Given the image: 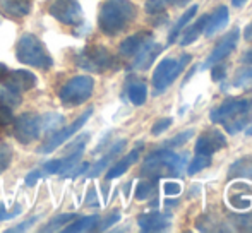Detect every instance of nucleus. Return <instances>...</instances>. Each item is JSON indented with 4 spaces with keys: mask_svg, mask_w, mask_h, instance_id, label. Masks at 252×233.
Returning <instances> with one entry per match:
<instances>
[{
    "mask_svg": "<svg viewBox=\"0 0 252 233\" xmlns=\"http://www.w3.org/2000/svg\"><path fill=\"white\" fill-rule=\"evenodd\" d=\"M136 5L130 0H106L98 16V26L101 33L115 36L122 33L136 19Z\"/></svg>",
    "mask_w": 252,
    "mask_h": 233,
    "instance_id": "obj_1",
    "label": "nucleus"
},
{
    "mask_svg": "<svg viewBox=\"0 0 252 233\" xmlns=\"http://www.w3.org/2000/svg\"><path fill=\"white\" fill-rule=\"evenodd\" d=\"M251 108L252 101L247 98H232L211 110L209 120L213 123H223L228 134H237L239 130L246 129Z\"/></svg>",
    "mask_w": 252,
    "mask_h": 233,
    "instance_id": "obj_2",
    "label": "nucleus"
},
{
    "mask_svg": "<svg viewBox=\"0 0 252 233\" xmlns=\"http://www.w3.org/2000/svg\"><path fill=\"white\" fill-rule=\"evenodd\" d=\"M186 154H177L170 151V147L158 149L146 156L143 165V175L150 176L151 180L165 178V176H180L186 168Z\"/></svg>",
    "mask_w": 252,
    "mask_h": 233,
    "instance_id": "obj_3",
    "label": "nucleus"
},
{
    "mask_svg": "<svg viewBox=\"0 0 252 233\" xmlns=\"http://www.w3.org/2000/svg\"><path fill=\"white\" fill-rule=\"evenodd\" d=\"M16 57L19 62L36 69L47 70L53 65V58L45 48L43 41L33 33H26L19 38L16 45Z\"/></svg>",
    "mask_w": 252,
    "mask_h": 233,
    "instance_id": "obj_4",
    "label": "nucleus"
},
{
    "mask_svg": "<svg viewBox=\"0 0 252 233\" xmlns=\"http://www.w3.org/2000/svg\"><path fill=\"white\" fill-rule=\"evenodd\" d=\"M94 91V79L91 76H77L67 81L59 93V98L63 107L74 108L83 105L91 98Z\"/></svg>",
    "mask_w": 252,
    "mask_h": 233,
    "instance_id": "obj_5",
    "label": "nucleus"
},
{
    "mask_svg": "<svg viewBox=\"0 0 252 233\" xmlns=\"http://www.w3.org/2000/svg\"><path fill=\"white\" fill-rule=\"evenodd\" d=\"M190 60H192V55L189 54L180 55V58H163L153 74V87H155L156 94L163 93L182 74V70L186 69Z\"/></svg>",
    "mask_w": 252,
    "mask_h": 233,
    "instance_id": "obj_6",
    "label": "nucleus"
},
{
    "mask_svg": "<svg viewBox=\"0 0 252 233\" xmlns=\"http://www.w3.org/2000/svg\"><path fill=\"white\" fill-rule=\"evenodd\" d=\"M76 63L86 72L101 74L113 67V55L103 45H90L77 54Z\"/></svg>",
    "mask_w": 252,
    "mask_h": 233,
    "instance_id": "obj_7",
    "label": "nucleus"
},
{
    "mask_svg": "<svg viewBox=\"0 0 252 233\" xmlns=\"http://www.w3.org/2000/svg\"><path fill=\"white\" fill-rule=\"evenodd\" d=\"M50 16L65 26H81L84 23V14L77 0H55L48 9Z\"/></svg>",
    "mask_w": 252,
    "mask_h": 233,
    "instance_id": "obj_8",
    "label": "nucleus"
},
{
    "mask_svg": "<svg viewBox=\"0 0 252 233\" xmlns=\"http://www.w3.org/2000/svg\"><path fill=\"white\" fill-rule=\"evenodd\" d=\"M14 136L21 144H30L41 136V115L23 114L14 118Z\"/></svg>",
    "mask_w": 252,
    "mask_h": 233,
    "instance_id": "obj_9",
    "label": "nucleus"
},
{
    "mask_svg": "<svg viewBox=\"0 0 252 233\" xmlns=\"http://www.w3.org/2000/svg\"><path fill=\"white\" fill-rule=\"evenodd\" d=\"M93 115V108H88L86 112H84L83 115L79 116L77 120H74L72 123H70L69 127H63V129H60V130H57L55 134L50 137V139L47 141V143L43 144V146L38 149V153L40 154H48V153H52V151H55L59 146H62L63 143H65L69 137H72L74 134L77 132V130L81 129V127L84 125V123L90 120V116Z\"/></svg>",
    "mask_w": 252,
    "mask_h": 233,
    "instance_id": "obj_10",
    "label": "nucleus"
},
{
    "mask_svg": "<svg viewBox=\"0 0 252 233\" xmlns=\"http://www.w3.org/2000/svg\"><path fill=\"white\" fill-rule=\"evenodd\" d=\"M239 38H240L239 28H235V29H232L230 33H226L225 36L221 38V41H220V43L215 47V50H213L211 54L208 55L206 62L202 63V65L197 67V69L204 70V69H209V67H213L215 63L223 62V60H225L233 50H235L237 43H239Z\"/></svg>",
    "mask_w": 252,
    "mask_h": 233,
    "instance_id": "obj_11",
    "label": "nucleus"
},
{
    "mask_svg": "<svg viewBox=\"0 0 252 233\" xmlns=\"http://www.w3.org/2000/svg\"><path fill=\"white\" fill-rule=\"evenodd\" d=\"M226 146V137L223 136L220 130L211 129L206 130L199 136L196 143V154H206V156H211V154L218 153L220 149Z\"/></svg>",
    "mask_w": 252,
    "mask_h": 233,
    "instance_id": "obj_12",
    "label": "nucleus"
},
{
    "mask_svg": "<svg viewBox=\"0 0 252 233\" xmlns=\"http://www.w3.org/2000/svg\"><path fill=\"white\" fill-rule=\"evenodd\" d=\"M36 76L31 74L30 70H12L2 77V84L10 89L17 91V93H23V91H30L36 86Z\"/></svg>",
    "mask_w": 252,
    "mask_h": 233,
    "instance_id": "obj_13",
    "label": "nucleus"
},
{
    "mask_svg": "<svg viewBox=\"0 0 252 233\" xmlns=\"http://www.w3.org/2000/svg\"><path fill=\"white\" fill-rule=\"evenodd\" d=\"M137 225L143 232H165L172 225V214L170 213H159V211H153V213L139 214L137 218Z\"/></svg>",
    "mask_w": 252,
    "mask_h": 233,
    "instance_id": "obj_14",
    "label": "nucleus"
},
{
    "mask_svg": "<svg viewBox=\"0 0 252 233\" xmlns=\"http://www.w3.org/2000/svg\"><path fill=\"white\" fill-rule=\"evenodd\" d=\"M84 147L76 149L74 153H70L65 158H59V160H50L41 167V170L45 172V175H65L69 172L74 170V167L77 165V161L81 160V154H83Z\"/></svg>",
    "mask_w": 252,
    "mask_h": 233,
    "instance_id": "obj_15",
    "label": "nucleus"
},
{
    "mask_svg": "<svg viewBox=\"0 0 252 233\" xmlns=\"http://www.w3.org/2000/svg\"><path fill=\"white\" fill-rule=\"evenodd\" d=\"M163 47L159 43H155L153 38L148 43H144V47L134 55V62H132V67L134 69H139V70H146L151 67V63L155 62V58L161 54Z\"/></svg>",
    "mask_w": 252,
    "mask_h": 233,
    "instance_id": "obj_16",
    "label": "nucleus"
},
{
    "mask_svg": "<svg viewBox=\"0 0 252 233\" xmlns=\"http://www.w3.org/2000/svg\"><path fill=\"white\" fill-rule=\"evenodd\" d=\"M230 21V12H228V7L225 5H220L211 16L208 17V23H206L204 28V33L208 38H213L218 31H221L223 28L228 24Z\"/></svg>",
    "mask_w": 252,
    "mask_h": 233,
    "instance_id": "obj_17",
    "label": "nucleus"
},
{
    "mask_svg": "<svg viewBox=\"0 0 252 233\" xmlns=\"http://www.w3.org/2000/svg\"><path fill=\"white\" fill-rule=\"evenodd\" d=\"M0 9L12 19H23L33 9V0H0Z\"/></svg>",
    "mask_w": 252,
    "mask_h": 233,
    "instance_id": "obj_18",
    "label": "nucleus"
},
{
    "mask_svg": "<svg viewBox=\"0 0 252 233\" xmlns=\"http://www.w3.org/2000/svg\"><path fill=\"white\" fill-rule=\"evenodd\" d=\"M150 40H151V34L144 33V31L132 34V36H127L126 40L120 43V55H122V57H134V55L144 47V43H148Z\"/></svg>",
    "mask_w": 252,
    "mask_h": 233,
    "instance_id": "obj_19",
    "label": "nucleus"
},
{
    "mask_svg": "<svg viewBox=\"0 0 252 233\" xmlns=\"http://www.w3.org/2000/svg\"><path fill=\"white\" fill-rule=\"evenodd\" d=\"M139 154H141V146L136 147V149H132L129 154H127V156H124L120 161H117L112 168H108V172H106V180H113V178H119V176H122L130 167H132L134 163H136L137 160H139Z\"/></svg>",
    "mask_w": 252,
    "mask_h": 233,
    "instance_id": "obj_20",
    "label": "nucleus"
},
{
    "mask_svg": "<svg viewBox=\"0 0 252 233\" xmlns=\"http://www.w3.org/2000/svg\"><path fill=\"white\" fill-rule=\"evenodd\" d=\"M126 144H127V141H124V139H122V141H117V143L113 144L112 147H110L108 153H106L105 156H103L101 160L98 161L96 165H94L93 170H91L88 175H90V176H98V175L101 174L103 170H106V168H108V165H110V161H113V160H115V158L119 156V154L124 151V147H126Z\"/></svg>",
    "mask_w": 252,
    "mask_h": 233,
    "instance_id": "obj_21",
    "label": "nucleus"
},
{
    "mask_svg": "<svg viewBox=\"0 0 252 233\" xmlns=\"http://www.w3.org/2000/svg\"><path fill=\"white\" fill-rule=\"evenodd\" d=\"M228 178H247L252 180V156H242L240 160H237L235 163L230 167Z\"/></svg>",
    "mask_w": 252,
    "mask_h": 233,
    "instance_id": "obj_22",
    "label": "nucleus"
},
{
    "mask_svg": "<svg viewBox=\"0 0 252 233\" xmlns=\"http://www.w3.org/2000/svg\"><path fill=\"white\" fill-rule=\"evenodd\" d=\"M208 17H209L208 14H204V16H202L201 19H197L192 26H189L187 29H182L184 36L180 38V41H179L180 47H187V45L194 43V41L201 36V33L204 31V28H206V23H208Z\"/></svg>",
    "mask_w": 252,
    "mask_h": 233,
    "instance_id": "obj_23",
    "label": "nucleus"
},
{
    "mask_svg": "<svg viewBox=\"0 0 252 233\" xmlns=\"http://www.w3.org/2000/svg\"><path fill=\"white\" fill-rule=\"evenodd\" d=\"M196 12H197V5H190L189 9L186 10V12L180 16V19L177 21L175 24H173V28H172V31H170V34H168V43H173V41L177 40V36H179L180 33H182V29L187 26V24L190 23V19H192L194 16H196Z\"/></svg>",
    "mask_w": 252,
    "mask_h": 233,
    "instance_id": "obj_24",
    "label": "nucleus"
},
{
    "mask_svg": "<svg viewBox=\"0 0 252 233\" xmlns=\"http://www.w3.org/2000/svg\"><path fill=\"white\" fill-rule=\"evenodd\" d=\"M98 223H100V218L94 214V216H86L81 218V220L74 221V223H69V227L63 228L65 233H76V232H91L94 228H98Z\"/></svg>",
    "mask_w": 252,
    "mask_h": 233,
    "instance_id": "obj_25",
    "label": "nucleus"
},
{
    "mask_svg": "<svg viewBox=\"0 0 252 233\" xmlns=\"http://www.w3.org/2000/svg\"><path fill=\"white\" fill-rule=\"evenodd\" d=\"M127 94H129V100L132 101V105L136 107H141V105L146 103L148 98V87L144 83H132L127 89Z\"/></svg>",
    "mask_w": 252,
    "mask_h": 233,
    "instance_id": "obj_26",
    "label": "nucleus"
},
{
    "mask_svg": "<svg viewBox=\"0 0 252 233\" xmlns=\"http://www.w3.org/2000/svg\"><path fill=\"white\" fill-rule=\"evenodd\" d=\"M23 103V98H21V93L10 89L7 86H0V105L9 108H17L19 105Z\"/></svg>",
    "mask_w": 252,
    "mask_h": 233,
    "instance_id": "obj_27",
    "label": "nucleus"
},
{
    "mask_svg": "<svg viewBox=\"0 0 252 233\" xmlns=\"http://www.w3.org/2000/svg\"><path fill=\"white\" fill-rule=\"evenodd\" d=\"M63 125V116L59 114H47L41 116V134L57 132Z\"/></svg>",
    "mask_w": 252,
    "mask_h": 233,
    "instance_id": "obj_28",
    "label": "nucleus"
},
{
    "mask_svg": "<svg viewBox=\"0 0 252 233\" xmlns=\"http://www.w3.org/2000/svg\"><path fill=\"white\" fill-rule=\"evenodd\" d=\"M155 192H156L155 182H153V180H143V182L137 183L134 197H136L137 201H146V199H151V197L155 196Z\"/></svg>",
    "mask_w": 252,
    "mask_h": 233,
    "instance_id": "obj_29",
    "label": "nucleus"
},
{
    "mask_svg": "<svg viewBox=\"0 0 252 233\" xmlns=\"http://www.w3.org/2000/svg\"><path fill=\"white\" fill-rule=\"evenodd\" d=\"M72 220H76V214H59V216H55L53 220L48 221L47 225H45L43 228H41V232H55V230H60V228L63 227V225H69Z\"/></svg>",
    "mask_w": 252,
    "mask_h": 233,
    "instance_id": "obj_30",
    "label": "nucleus"
},
{
    "mask_svg": "<svg viewBox=\"0 0 252 233\" xmlns=\"http://www.w3.org/2000/svg\"><path fill=\"white\" fill-rule=\"evenodd\" d=\"M179 0H146L144 3V9H146L148 14H159L166 9V7L173 5L177 3Z\"/></svg>",
    "mask_w": 252,
    "mask_h": 233,
    "instance_id": "obj_31",
    "label": "nucleus"
},
{
    "mask_svg": "<svg viewBox=\"0 0 252 233\" xmlns=\"http://www.w3.org/2000/svg\"><path fill=\"white\" fill-rule=\"evenodd\" d=\"M211 165V156H206V154H197L192 161H190L189 168H187V174L189 175H196L197 172L204 170Z\"/></svg>",
    "mask_w": 252,
    "mask_h": 233,
    "instance_id": "obj_32",
    "label": "nucleus"
},
{
    "mask_svg": "<svg viewBox=\"0 0 252 233\" xmlns=\"http://www.w3.org/2000/svg\"><path fill=\"white\" fill-rule=\"evenodd\" d=\"M230 220L233 225H237L239 230L252 232V213L251 214H230Z\"/></svg>",
    "mask_w": 252,
    "mask_h": 233,
    "instance_id": "obj_33",
    "label": "nucleus"
},
{
    "mask_svg": "<svg viewBox=\"0 0 252 233\" xmlns=\"http://www.w3.org/2000/svg\"><path fill=\"white\" fill-rule=\"evenodd\" d=\"M10 161H12V147L9 144H0V174L9 168Z\"/></svg>",
    "mask_w": 252,
    "mask_h": 233,
    "instance_id": "obj_34",
    "label": "nucleus"
},
{
    "mask_svg": "<svg viewBox=\"0 0 252 233\" xmlns=\"http://www.w3.org/2000/svg\"><path fill=\"white\" fill-rule=\"evenodd\" d=\"M192 136H194V130L192 129L186 130V132H182V134H179V136H175L173 139L166 141V147H179V146H184V144H186L187 141H189Z\"/></svg>",
    "mask_w": 252,
    "mask_h": 233,
    "instance_id": "obj_35",
    "label": "nucleus"
},
{
    "mask_svg": "<svg viewBox=\"0 0 252 233\" xmlns=\"http://www.w3.org/2000/svg\"><path fill=\"white\" fill-rule=\"evenodd\" d=\"M249 83H252V69L240 70V72H237L235 79H233V86H237V87H242Z\"/></svg>",
    "mask_w": 252,
    "mask_h": 233,
    "instance_id": "obj_36",
    "label": "nucleus"
},
{
    "mask_svg": "<svg viewBox=\"0 0 252 233\" xmlns=\"http://www.w3.org/2000/svg\"><path fill=\"white\" fill-rule=\"evenodd\" d=\"M163 192H165L166 197H177L180 192H182V185H180L179 182L168 180V182L163 183Z\"/></svg>",
    "mask_w": 252,
    "mask_h": 233,
    "instance_id": "obj_37",
    "label": "nucleus"
},
{
    "mask_svg": "<svg viewBox=\"0 0 252 233\" xmlns=\"http://www.w3.org/2000/svg\"><path fill=\"white\" fill-rule=\"evenodd\" d=\"M12 122H14L12 108L3 107V105H0V127L10 125V123H12Z\"/></svg>",
    "mask_w": 252,
    "mask_h": 233,
    "instance_id": "obj_38",
    "label": "nucleus"
},
{
    "mask_svg": "<svg viewBox=\"0 0 252 233\" xmlns=\"http://www.w3.org/2000/svg\"><path fill=\"white\" fill-rule=\"evenodd\" d=\"M170 125H172V118H159L158 122L153 125L151 134L153 136H159V134H163L166 129H170Z\"/></svg>",
    "mask_w": 252,
    "mask_h": 233,
    "instance_id": "obj_39",
    "label": "nucleus"
},
{
    "mask_svg": "<svg viewBox=\"0 0 252 233\" xmlns=\"http://www.w3.org/2000/svg\"><path fill=\"white\" fill-rule=\"evenodd\" d=\"M21 213H23V207H21V206H14V209L10 211V213H7L3 203H0V221L10 220V218H16V216H19Z\"/></svg>",
    "mask_w": 252,
    "mask_h": 233,
    "instance_id": "obj_40",
    "label": "nucleus"
},
{
    "mask_svg": "<svg viewBox=\"0 0 252 233\" xmlns=\"http://www.w3.org/2000/svg\"><path fill=\"white\" fill-rule=\"evenodd\" d=\"M226 74V65L223 62H218L213 65V70H211V77L213 81H221Z\"/></svg>",
    "mask_w": 252,
    "mask_h": 233,
    "instance_id": "obj_41",
    "label": "nucleus"
},
{
    "mask_svg": "<svg viewBox=\"0 0 252 233\" xmlns=\"http://www.w3.org/2000/svg\"><path fill=\"white\" fill-rule=\"evenodd\" d=\"M38 221V216H33L31 220H26V221H23L21 225H17V227H12V228H9L7 230V233H14V232H24V230H28V228H31L34 223Z\"/></svg>",
    "mask_w": 252,
    "mask_h": 233,
    "instance_id": "obj_42",
    "label": "nucleus"
},
{
    "mask_svg": "<svg viewBox=\"0 0 252 233\" xmlns=\"http://www.w3.org/2000/svg\"><path fill=\"white\" fill-rule=\"evenodd\" d=\"M45 176H47V175H45V172L41 170V168H40V170H33L30 175L26 176V185L33 187L34 183L38 182V180H40V178H45Z\"/></svg>",
    "mask_w": 252,
    "mask_h": 233,
    "instance_id": "obj_43",
    "label": "nucleus"
},
{
    "mask_svg": "<svg viewBox=\"0 0 252 233\" xmlns=\"http://www.w3.org/2000/svg\"><path fill=\"white\" fill-rule=\"evenodd\" d=\"M119 220H120V213H119V211H115V213L110 214V216L106 218L105 221H103L101 227H98V230H106V228H110V227H112V225H115Z\"/></svg>",
    "mask_w": 252,
    "mask_h": 233,
    "instance_id": "obj_44",
    "label": "nucleus"
},
{
    "mask_svg": "<svg viewBox=\"0 0 252 233\" xmlns=\"http://www.w3.org/2000/svg\"><path fill=\"white\" fill-rule=\"evenodd\" d=\"M86 204H88V206H94V207H98V201H96V190H94V187H91V189H90V192H88Z\"/></svg>",
    "mask_w": 252,
    "mask_h": 233,
    "instance_id": "obj_45",
    "label": "nucleus"
},
{
    "mask_svg": "<svg viewBox=\"0 0 252 233\" xmlns=\"http://www.w3.org/2000/svg\"><path fill=\"white\" fill-rule=\"evenodd\" d=\"M244 38H246L247 41L252 40V21L249 23V26H246V29H244Z\"/></svg>",
    "mask_w": 252,
    "mask_h": 233,
    "instance_id": "obj_46",
    "label": "nucleus"
},
{
    "mask_svg": "<svg viewBox=\"0 0 252 233\" xmlns=\"http://www.w3.org/2000/svg\"><path fill=\"white\" fill-rule=\"evenodd\" d=\"M242 62L247 63V65H252V48L249 52H246V54L242 55Z\"/></svg>",
    "mask_w": 252,
    "mask_h": 233,
    "instance_id": "obj_47",
    "label": "nucleus"
},
{
    "mask_svg": "<svg viewBox=\"0 0 252 233\" xmlns=\"http://www.w3.org/2000/svg\"><path fill=\"white\" fill-rule=\"evenodd\" d=\"M7 70H9V69H7V65H3V63H0V81H2V77L7 74Z\"/></svg>",
    "mask_w": 252,
    "mask_h": 233,
    "instance_id": "obj_48",
    "label": "nucleus"
},
{
    "mask_svg": "<svg viewBox=\"0 0 252 233\" xmlns=\"http://www.w3.org/2000/svg\"><path fill=\"white\" fill-rule=\"evenodd\" d=\"M246 2H247V0H232V3H233L235 7H242Z\"/></svg>",
    "mask_w": 252,
    "mask_h": 233,
    "instance_id": "obj_49",
    "label": "nucleus"
},
{
    "mask_svg": "<svg viewBox=\"0 0 252 233\" xmlns=\"http://www.w3.org/2000/svg\"><path fill=\"white\" fill-rule=\"evenodd\" d=\"M246 134H247V136H252V123L249 125V129L246 130Z\"/></svg>",
    "mask_w": 252,
    "mask_h": 233,
    "instance_id": "obj_50",
    "label": "nucleus"
}]
</instances>
